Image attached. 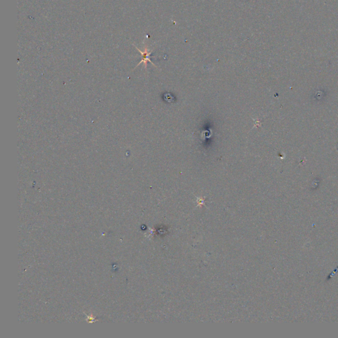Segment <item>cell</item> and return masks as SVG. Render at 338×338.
Masks as SVG:
<instances>
[{
  "instance_id": "6da1fadb",
  "label": "cell",
  "mask_w": 338,
  "mask_h": 338,
  "mask_svg": "<svg viewBox=\"0 0 338 338\" xmlns=\"http://www.w3.org/2000/svg\"><path fill=\"white\" fill-rule=\"evenodd\" d=\"M135 46V48H136L137 50H138L139 52H140V54H141V56H142V60H141V61L140 62H139V64H137V66H139V64H141V63H143L144 66H145V68L146 69V68H147V62H149L151 63V64H152L153 66L156 67V66H155L154 64H153V63L152 62V61H151V59H150V56H151V53H152V50L150 51L149 50V49L146 47V48H145V50H144V51L142 52V51L140 50H139V48H137V47H136V46Z\"/></svg>"
}]
</instances>
